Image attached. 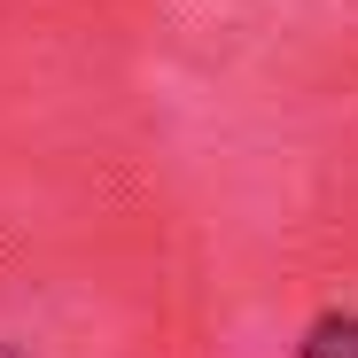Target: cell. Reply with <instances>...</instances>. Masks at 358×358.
<instances>
[{
  "label": "cell",
  "mask_w": 358,
  "mask_h": 358,
  "mask_svg": "<svg viewBox=\"0 0 358 358\" xmlns=\"http://www.w3.org/2000/svg\"><path fill=\"white\" fill-rule=\"evenodd\" d=\"M296 358H358V312H327L304 327V343H296Z\"/></svg>",
  "instance_id": "obj_1"
}]
</instances>
